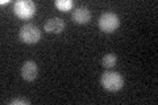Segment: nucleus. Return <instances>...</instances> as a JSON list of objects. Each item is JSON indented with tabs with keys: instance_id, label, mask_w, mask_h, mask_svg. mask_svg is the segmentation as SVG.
<instances>
[{
	"instance_id": "f257e3e1",
	"label": "nucleus",
	"mask_w": 158,
	"mask_h": 105,
	"mask_svg": "<svg viewBox=\"0 0 158 105\" xmlns=\"http://www.w3.org/2000/svg\"><path fill=\"white\" fill-rule=\"evenodd\" d=\"M100 84L108 92H118L124 87V78L118 72L106 71L100 76Z\"/></svg>"
},
{
	"instance_id": "f03ea898",
	"label": "nucleus",
	"mask_w": 158,
	"mask_h": 105,
	"mask_svg": "<svg viewBox=\"0 0 158 105\" xmlns=\"http://www.w3.org/2000/svg\"><path fill=\"white\" fill-rule=\"evenodd\" d=\"M98 25H99V29H100L103 33H113L120 26V18H118L116 13L106 12L99 18Z\"/></svg>"
},
{
	"instance_id": "7ed1b4c3",
	"label": "nucleus",
	"mask_w": 158,
	"mask_h": 105,
	"mask_svg": "<svg viewBox=\"0 0 158 105\" xmlns=\"http://www.w3.org/2000/svg\"><path fill=\"white\" fill-rule=\"evenodd\" d=\"M19 37L23 42H25L28 45H33V43H37L41 39V32H40V29L36 25L25 24L20 28Z\"/></svg>"
},
{
	"instance_id": "20e7f679",
	"label": "nucleus",
	"mask_w": 158,
	"mask_h": 105,
	"mask_svg": "<svg viewBox=\"0 0 158 105\" xmlns=\"http://www.w3.org/2000/svg\"><path fill=\"white\" fill-rule=\"evenodd\" d=\"M15 14L23 20L31 18L36 12V4L32 0H19L13 6Z\"/></svg>"
},
{
	"instance_id": "39448f33",
	"label": "nucleus",
	"mask_w": 158,
	"mask_h": 105,
	"mask_svg": "<svg viewBox=\"0 0 158 105\" xmlns=\"http://www.w3.org/2000/svg\"><path fill=\"white\" fill-rule=\"evenodd\" d=\"M21 76L24 80L33 82L38 76V67L37 63L33 61H27L21 67Z\"/></svg>"
},
{
	"instance_id": "423d86ee",
	"label": "nucleus",
	"mask_w": 158,
	"mask_h": 105,
	"mask_svg": "<svg viewBox=\"0 0 158 105\" xmlns=\"http://www.w3.org/2000/svg\"><path fill=\"white\" fill-rule=\"evenodd\" d=\"M44 29H45V32H48V33L59 34V33L63 32V29H65V21L59 17L49 18L45 22V25H44Z\"/></svg>"
},
{
	"instance_id": "0eeeda50",
	"label": "nucleus",
	"mask_w": 158,
	"mask_h": 105,
	"mask_svg": "<svg viewBox=\"0 0 158 105\" xmlns=\"http://www.w3.org/2000/svg\"><path fill=\"white\" fill-rule=\"evenodd\" d=\"M71 18L75 24H79V25L87 24L91 20V12L87 7H78L75 11H73Z\"/></svg>"
},
{
	"instance_id": "6e6552de",
	"label": "nucleus",
	"mask_w": 158,
	"mask_h": 105,
	"mask_svg": "<svg viewBox=\"0 0 158 105\" xmlns=\"http://www.w3.org/2000/svg\"><path fill=\"white\" fill-rule=\"evenodd\" d=\"M54 6H56L59 11L67 12V11H70V9L73 8L74 3H73V0H56Z\"/></svg>"
},
{
	"instance_id": "1a4fd4ad",
	"label": "nucleus",
	"mask_w": 158,
	"mask_h": 105,
	"mask_svg": "<svg viewBox=\"0 0 158 105\" xmlns=\"http://www.w3.org/2000/svg\"><path fill=\"white\" fill-rule=\"evenodd\" d=\"M116 61H117V58L115 54H107V55L103 57L102 64H103V67H106V68H112L116 64Z\"/></svg>"
},
{
	"instance_id": "9d476101",
	"label": "nucleus",
	"mask_w": 158,
	"mask_h": 105,
	"mask_svg": "<svg viewBox=\"0 0 158 105\" xmlns=\"http://www.w3.org/2000/svg\"><path fill=\"white\" fill-rule=\"evenodd\" d=\"M11 105H29L31 103L28 101V100H23V99H13L9 101Z\"/></svg>"
},
{
	"instance_id": "9b49d317",
	"label": "nucleus",
	"mask_w": 158,
	"mask_h": 105,
	"mask_svg": "<svg viewBox=\"0 0 158 105\" xmlns=\"http://www.w3.org/2000/svg\"><path fill=\"white\" fill-rule=\"evenodd\" d=\"M9 3V0H3L2 2V6H4V4H8Z\"/></svg>"
}]
</instances>
